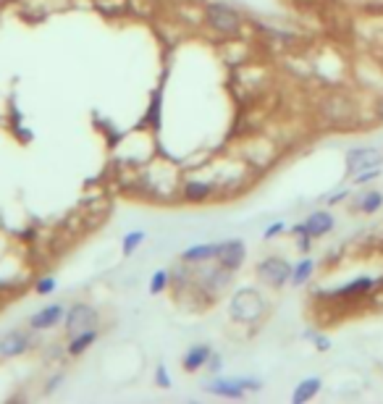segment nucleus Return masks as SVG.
Segmentation results:
<instances>
[{
	"instance_id": "f257e3e1",
	"label": "nucleus",
	"mask_w": 383,
	"mask_h": 404,
	"mask_svg": "<svg viewBox=\"0 0 383 404\" xmlns=\"http://www.w3.org/2000/svg\"><path fill=\"white\" fill-rule=\"evenodd\" d=\"M231 315L242 323H250V320H257L263 315V300L257 292L252 289H242L231 300Z\"/></svg>"
},
{
	"instance_id": "f03ea898",
	"label": "nucleus",
	"mask_w": 383,
	"mask_h": 404,
	"mask_svg": "<svg viewBox=\"0 0 383 404\" xmlns=\"http://www.w3.org/2000/svg\"><path fill=\"white\" fill-rule=\"evenodd\" d=\"M257 273H260L263 281H268V284H273V286H281V284H286V281H292V265H289L286 260H281V257H268V260H263V263L257 265Z\"/></svg>"
},
{
	"instance_id": "7ed1b4c3",
	"label": "nucleus",
	"mask_w": 383,
	"mask_h": 404,
	"mask_svg": "<svg viewBox=\"0 0 383 404\" xmlns=\"http://www.w3.org/2000/svg\"><path fill=\"white\" fill-rule=\"evenodd\" d=\"M375 165H381V152L373 150V147H354L347 152V171L352 176L365 168H375Z\"/></svg>"
},
{
	"instance_id": "20e7f679",
	"label": "nucleus",
	"mask_w": 383,
	"mask_h": 404,
	"mask_svg": "<svg viewBox=\"0 0 383 404\" xmlns=\"http://www.w3.org/2000/svg\"><path fill=\"white\" fill-rule=\"evenodd\" d=\"M331 228H334V215L321 210V213L307 215V221L302 226H297L294 231L297 234H302V237H310V239H318V237H325Z\"/></svg>"
},
{
	"instance_id": "39448f33",
	"label": "nucleus",
	"mask_w": 383,
	"mask_h": 404,
	"mask_svg": "<svg viewBox=\"0 0 383 404\" xmlns=\"http://www.w3.org/2000/svg\"><path fill=\"white\" fill-rule=\"evenodd\" d=\"M207 19L218 32H236L239 29V16L226 8V5H210L207 8Z\"/></svg>"
},
{
	"instance_id": "423d86ee",
	"label": "nucleus",
	"mask_w": 383,
	"mask_h": 404,
	"mask_svg": "<svg viewBox=\"0 0 383 404\" xmlns=\"http://www.w3.org/2000/svg\"><path fill=\"white\" fill-rule=\"evenodd\" d=\"M95 310L89 307V305H76L71 307V313H69V320H66V331L69 333H76V331H84L89 329L92 323H95Z\"/></svg>"
},
{
	"instance_id": "0eeeda50",
	"label": "nucleus",
	"mask_w": 383,
	"mask_h": 404,
	"mask_svg": "<svg viewBox=\"0 0 383 404\" xmlns=\"http://www.w3.org/2000/svg\"><path fill=\"white\" fill-rule=\"evenodd\" d=\"M218 257H221L223 268H239L244 263V244L242 241H226L218 247Z\"/></svg>"
},
{
	"instance_id": "6e6552de",
	"label": "nucleus",
	"mask_w": 383,
	"mask_h": 404,
	"mask_svg": "<svg viewBox=\"0 0 383 404\" xmlns=\"http://www.w3.org/2000/svg\"><path fill=\"white\" fill-rule=\"evenodd\" d=\"M27 336H21V333H8L5 339H0V355L3 357H16V355H21V352H27Z\"/></svg>"
},
{
	"instance_id": "1a4fd4ad",
	"label": "nucleus",
	"mask_w": 383,
	"mask_h": 404,
	"mask_svg": "<svg viewBox=\"0 0 383 404\" xmlns=\"http://www.w3.org/2000/svg\"><path fill=\"white\" fill-rule=\"evenodd\" d=\"M318 391H321V378H305V381L294 389V394H292V402L305 404V402H310Z\"/></svg>"
},
{
	"instance_id": "9d476101",
	"label": "nucleus",
	"mask_w": 383,
	"mask_h": 404,
	"mask_svg": "<svg viewBox=\"0 0 383 404\" xmlns=\"http://www.w3.org/2000/svg\"><path fill=\"white\" fill-rule=\"evenodd\" d=\"M373 286H375V281H373L370 276H360V278H354L352 284L341 286L336 294H339V297H360V294H368Z\"/></svg>"
},
{
	"instance_id": "9b49d317",
	"label": "nucleus",
	"mask_w": 383,
	"mask_h": 404,
	"mask_svg": "<svg viewBox=\"0 0 383 404\" xmlns=\"http://www.w3.org/2000/svg\"><path fill=\"white\" fill-rule=\"evenodd\" d=\"M207 391H213L218 396H231V399L244 396V389L239 381H216V383H207Z\"/></svg>"
},
{
	"instance_id": "f8f14e48",
	"label": "nucleus",
	"mask_w": 383,
	"mask_h": 404,
	"mask_svg": "<svg viewBox=\"0 0 383 404\" xmlns=\"http://www.w3.org/2000/svg\"><path fill=\"white\" fill-rule=\"evenodd\" d=\"M60 315H63V310H60L58 305L45 307L43 313H37L34 318H32V326H34V329H50V326H56V323H58Z\"/></svg>"
},
{
	"instance_id": "ddd939ff",
	"label": "nucleus",
	"mask_w": 383,
	"mask_h": 404,
	"mask_svg": "<svg viewBox=\"0 0 383 404\" xmlns=\"http://www.w3.org/2000/svg\"><path fill=\"white\" fill-rule=\"evenodd\" d=\"M207 357H210V346H192L187 352V357H184V368L187 370H197Z\"/></svg>"
},
{
	"instance_id": "4468645a",
	"label": "nucleus",
	"mask_w": 383,
	"mask_h": 404,
	"mask_svg": "<svg viewBox=\"0 0 383 404\" xmlns=\"http://www.w3.org/2000/svg\"><path fill=\"white\" fill-rule=\"evenodd\" d=\"M381 208H383V192H378V189H370L368 195H362V200H360V210L365 215H373V213H378Z\"/></svg>"
},
{
	"instance_id": "2eb2a0df",
	"label": "nucleus",
	"mask_w": 383,
	"mask_h": 404,
	"mask_svg": "<svg viewBox=\"0 0 383 404\" xmlns=\"http://www.w3.org/2000/svg\"><path fill=\"white\" fill-rule=\"evenodd\" d=\"M218 254V247L216 244H202V247H192L184 252V260L189 263H200V260H207V257H216Z\"/></svg>"
},
{
	"instance_id": "dca6fc26",
	"label": "nucleus",
	"mask_w": 383,
	"mask_h": 404,
	"mask_svg": "<svg viewBox=\"0 0 383 404\" xmlns=\"http://www.w3.org/2000/svg\"><path fill=\"white\" fill-rule=\"evenodd\" d=\"M312 270H315V263H312L310 257H305V260H302V263H299V265L292 270V284L302 286L310 278V276H312Z\"/></svg>"
},
{
	"instance_id": "f3484780",
	"label": "nucleus",
	"mask_w": 383,
	"mask_h": 404,
	"mask_svg": "<svg viewBox=\"0 0 383 404\" xmlns=\"http://www.w3.org/2000/svg\"><path fill=\"white\" fill-rule=\"evenodd\" d=\"M92 342H95V331H82L74 342H71L69 352H71V355H82V352H84V349H87Z\"/></svg>"
},
{
	"instance_id": "a211bd4d",
	"label": "nucleus",
	"mask_w": 383,
	"mask_h": 404,
	"mask_svg": "<svg viewBox=\"0 0 383 404\" xmlns=\"http://www.w3.org/2000/svg\"><path fill=\"white\" fill-rule=\"evenodd\" d=\"M187 195L194 197V200H202L205 195H210V187H207V184H197V181H189V184H187Z\"/></svg>"
},
{
	"instance_id": "6ab92c4d",
	"label": "nucleus",
	"mask_w": 383,
	"mask_h": 404,
	"mask_svg": "<svg viewBox=\"0 0 383 404\" xmlns=\"http://www.w3.org/2000/svg\"><path fill=\"white\" fill-rule=\"evenodd\" d=\"M142 241H145V234H142V231H134V234H129V237L124 239V252H126V254L134 252V250H137Z\"/></svg>"
},
{
	"instance_id": "aec40b11",
	"label": "nucleus",
	"mask_w": 383,
	"mask_h": 404,
	"mask_svg": "<svg viewBox=\"0 0 383 404\" xmlns=\"http://www.w3.org/2000/svg\"><path fill=\"white\" fill-rule=\"evenodd\" d=\"M378 176H381V168L375 165V168H365V171L354 174V181H357V184H368V181H375Z\"/></svg>"
},
{
	"instance_id": "412c9836",
	"label": "nucleus",
	"mask_w": 383,
	"mask_h": 404,
	"mask_svg": "<svg viewBox=\"0 0 383 404\" xmlns=\"http://www.w3.org/2000/svg\"><path fill=\"white\" fill-rule=\"evenodd\" d=\"M165 281H168V273H165V270H158V273H155V278H152V286H150V289H152V294H161Z\"/></svg>"
},
{
	"instance_id": "4be33fe9",
	"label": "nucleus",
	"mask_w": 383,
	"mask_h": 404,
	"mask_svg": "<svg viewBox=\"0 0 383 404\" xmlns=\"http://www.w3.org/2000/svg\"><path fill=\"white\" fill-rule=\"evenodd\" d=\"M281 231H283V224H273L266 231V239H273V237H276V234H281Z\"/></svg>"
},
{
	"instance_id": "5701e85b",
	"label": "nucleus",
	"mask_w": 383,
	"mask_h": 404,
	"mask_svg": "<svg viewBox=\"0 0 383 404\" xmlns=\"http://www.w3.org/2000/svg\"><path fill=\"white\" fill-rule=\"evenodd\" d=\"M53 281H50V278H47V281H40V284H37V292H40V294H47V292H53Z\"/></svg>"
},
{
	"instance_id": "b1692460",
	"label": "nucleus",
	"mask_w": 383,
	"mask_h": 404,
	"mask_svg": "<svg viewBox=\"0 0 383 404\" xmlns=\"http://www.w3.org/2000/svg\"><path fill=\"white\" fill-rule=\"evenodd\" d=\"M158 383H161V386H168V378H165V368H158Z\"/></svg>"
},
{
	"instance_id": "393cba45",
	"label": "nucleus",
	"mask_w": 383,
	"mask_h": 404,
	"mask_svg": "<svg viewBox=\"0 0 383 404\" xmlns=\"http://www.w3.org/2000/svg\"><path fill=\"white\" fill-rule=\"evenodd\" d=\"M375 113H378V119L383 121V97L378 100V105H375Z\"/></svg>"
}]
</instances>
